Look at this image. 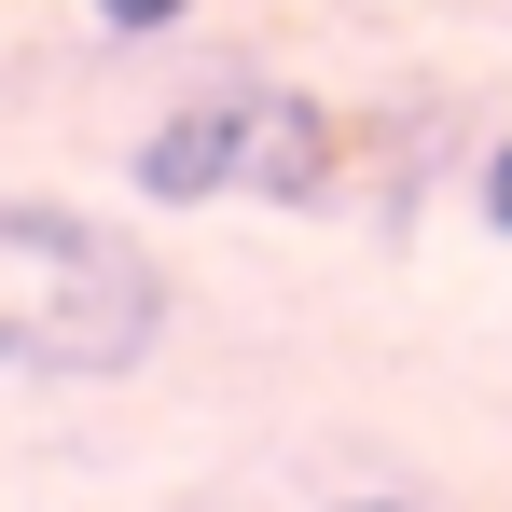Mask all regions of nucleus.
Instances as JSON below:
<instances>
[{
  "instance_id": "obj_1",
  "label": "nucleus",
  "mask_w": 512,
  "mask_h": 512,
  "mask_svg": "<svg viewBox=\"0 0 512 512\" xmlns=\"http://www.w3.org/2000/svg\"><path fill=\"white\" fill-rule=\"evenodd\" d=\"M167 346V263L111 236L97 208L0 194V374L28 388H111Z\"/></svg>"
},
{
  "instance_id": "obj_2",
  "label": "nucleus",
  "mask_w": 512,
  "mask_h": 512,
  "mask_svg": "<svg viewBox=\"0 0 512 512\" xmlns=\"http://www.w3.org/2000/svg\"><path fill=\"white\" fill-rule=\"evenodd\" d=\"M333 111L305 84H208L125 153L139 208H319L333 194Z\"/></svg>"
},
{
  "instance_id": "obj_3",
  "label": "nucleus",
  "mask_w": 512,
  "mask_h": 512,
  "mask_svg": "<svg viewBox=\"0 0 512 512\" xmlns=\"http://www.w3.org/2000/svg\"><path fill=\"white\" fill-rule=\"evenodd\" d=\"M84 14H97V28H111V42H167V28H180V14H194V0H84Z\"/></svg>"
},
{
  "instance_id": "obj_4",
  "label": "nucleus",
  "mask_w": 512,
  "mask_h": 512,
  "mask_svg": "<svg viewBox=\"0 0 512 512\" xmlns=\"http://www.w3.org/2000/svg\"><path fill=\"white\" fill-rule=\"evenodd\" d=\"M471 208H485V222H499V236H512V139H499V153H485V167H471Z\"/></svg>"
},
{
  "instance_id": "obj_5",
  "label": "nucleus",
  "mask_w": 512,
  "mask_h": 512,
  "mask_svg": "<svg viewBox=\"0 0 512 512\" xmlns=\"http://www.w3.org/2000/svg\"><path fill=\"white\" fill-rule=\"evenodd\" d=\"M333 512H429V499H333Z\"/></svg>"
}]
</instances>
